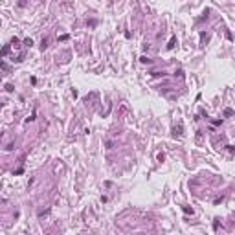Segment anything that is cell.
<instances>
[{"label":"cell","instance_id":"6da1fadb","mask_svg":"<svg viewBox=\"0 0 235 235\" xmlns=\"http://www.w3.org/2000/svg\"><path fill=\"white\" fill-rule=\"evenodd\" d=\"M15 149V141H9V143L6 145V151H13Z\"/></svg>","mask_w":235,"mask_h":235},{"label":"cell","instance_id":"3957f363","mask_svg":"<svg viewBox=\"0 0 235 235\" xmlns=\"http://www.w3.org/2000/svg\"><path fill=\"white\" fill-rule=\"evenodd\" d=\"M231 114H233V110H231V108H226V110H224V116H226V117H230Z\"/></svg>","mask_w":235,"mask_h":235},{"label":"cell","instance_id":"7a4b0ae2","mask_svg":"<svg viewBox=\"0 0 235 235\" xmlns=\"http://www.w3.org/2000/svg\"><path fill=\"white\" fill-rule=\"evenodd\" d=\"M31 44H33L31 39H26V40H24V46H26V48H31Z\"/></svg>","mask_w":235,"mask_h":235},{"label":"cell","instance_id":"277c9868","mask_svg":"<svg viewBox=\"0 0 235 235\" xmlns=\"http://www.w3.org/2000/svg\"><path fill=\"white\" fill-rule=\"evenodd\" d=\"M140 61H141V63H151V59H149V57H141Z\"/></svg>","mask_w":235,"mask_h":235},{"label":"cell","instance_id":"5b68a950","mask_svg":"<svg viewBox=\"0 0 235 235\" xmlns=\"http://www.w3.org/2000/svg\"><path fill=\"white\" fill-rule=\"evenodd\" d=\"M173 46H174V39H171V43H169V44H167V48H169V50H171Z\"/></svg>","mask_w":235,"mask_h":235}]
</instances>
